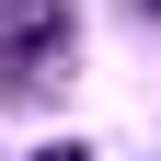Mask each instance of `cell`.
<instances>
[{
	"mask_svg": "<svg viewBox=\"0 0 161 161\" xmlns=\"http://www.w3.org/2000/svg\"><path fill=\"white\" fill-rule=\"evenodd\" d=\"M35 161H92V150H35Z\"/></svg>",
	"mask_w": 161,
	"mask_h": 161,
	"instance_id": "2",
	"label": "cell"
},
{
	"mask_svg": "<svg viewBox=\"0 0 161 161\" xmlns=\"http://www.w3.org/2000/svg\"><path fill=\"white\" fill-rule=\"evenodd\" d=\"M80 46V12L69 0H0V104H35Z\"/></svg>",
	"mask_w": 161,
	"mask_h": 161,
	"instance_id": "1",
	"label": "cell"
}]
</instances>
